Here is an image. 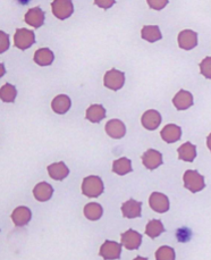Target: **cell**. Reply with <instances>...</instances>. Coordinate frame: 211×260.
<instances>
[{"instance_id":"cell-6","label":"cell","mask_w":211,"mask_h":260,"mask_svg":"<svg viewBox=\"0 0 211 260\" xmlns=\"http://www.w3.org/2000/svg\"><path fill=\"white\" fill-rule=\"evenodd\" d=\"M122 245L123 244L115 242V241H104V243L100 248V257L103 259H119L122 253Z\"/></svg>"},{"instance_id":"cell-10","label":"cell","mask_w":211,"mask_h":260,"mask_svg":"<svg viewBox=\"0 0 211 260\" xmlns=\"http://www.w3.org/2000/svg\"><path fill=\"white\" fill-rule=\"evenodd\" d=\"M178 46L181 49L192 50L198 46V33L192 30H184L178 34Z\"/></svg>"},{"instance_id":"cell-28","label":"cell","mask_w":211,"mask_h":260,"mask_svg":"<svg viewBox=\"0 0 211 260\" xmlns=\"http://www.w3.org/2000/svg\"><path fill=\"white\" fill-rule=\"evenodd\" d=\"M0 95H2L0 97H2V100L4 103H14L17 96V90L13 84L6 83V84L2 86Z\"/></svg>"},{"instance_id":"cell-25","label":"cell","mask_w":211,"mask_h":260,"mask_svg":"<svg viewBox=\"0 0 211 260\" xmlns=\"http://www.w3.org/2000/svg\"><path fill=\"white\" fill-rule=\"evenodd\" d=\"M83 212H84V216L88 218L89 221H98L102 217L103 209H102V206L99 205V203L91 202V203H86Z\"/></svg>"},{"instance_id":"cell-14","label":"cell","mask_w":211,"mask_h":260,"mask_svg":"<svg viewBox=\"0 0 211 260\" xmlns=\"http://www.w3.org/2000/svg\"><path fill=\"white\" fill-rule=\"evenodd\" d=\"M142 211V202L136 201L134 199H130L126 202H124L122 205V212L123 216L125 218H137L141 216Z\"/></svg>"},{"instance_id":"cell-17","label":"cell","mask_w":211,"mask_h":260,"mask_svg":"<svg viewBox=\"0 0 211 260\" xmlns=\"http://www.w3.org/2000/svg\"><path fill=\"white\" fill-rule=\"evenodd\" d=\"M32 211L27 207H17L12 213V221L16 226H25L30 223Z\"/></svg>"},{"instance_id":"cell-15","label":"cell","mask_w":211,"mask_h":260,"mask_svg":"<svg viewBox=\"0 0 211 260\" xmlns=\"http://www.w3.org/2000/svg\"><path fill=\"white\" fill-rule=\"evenodd\" d=\"M24 18L27 24L35 27V29H39L44 24V12L40 7L31 8L25 14Z\"/></svg>"},{"instance_id":"cell-24","label":"cell","mask_w":211,"mask_h":260,"mask_svg":"<svg viewBox=\"0 0 211 260\" xmlns=\"http://www.w3.org/2000/svg\"><path fill=\"white\" fill-rule=\"evenodd\" d=\"M85 117L92 123H99L106 117V109L102 105H92L86 109Z\"/></svg>"},{"instance_id":"cell-27","label":"cell","mask_w":211,"mask_h":260,"mask_svg":"<svg viewBox=\"0 0 211 260\" xmlns=\"http://www.w3.org/2000/svg\"><path fill=\"white\" fill-rule=\"evenodd\" d=\"M165 232V227L163 223L159 220H152L148 223V225L145 227V234L151 239L158 238L160 234H163Z\"/></svg>"},{"instance_id":"cell-12","label":"cell","mask_w":211,"mask_h":260,"mask_svg":"<svg viewBox=\"0 0 211 260\" xmlns=\"http://www.w3.org/2000/svg\"><path fill=\"white\" fill-rule=\"evenodd\" d=\"M173 105L177 110H185L193 106V95L189 91L180 90L173 98Z\"/></svg>"},{"instance_id":"cell-22","label":"cell","mask_w":211,"mask_h":260,"mask_svg":"<svg viewBox=\"0 0 211 260\" xmlns=\"http://www.w3.org/2000/svg\"><path fill=\"white\" fill-rule=\"evenodd\" d=\"M141 36L143 40H146L148 42H155V41L162 40L163 34L160 32L159 26L157 25H145L142 27Z\"/></svg>"},{"instance_id":"cell-18","label":"cell","mask_w":211,"mask_h":260,"mask_svg":"<svg viewBox=\"0 0 211 260\" xmlns=\"http://www.w3.org/2000/svg\"><path fill=\"white\" fill-rule=\"evenodd\" d=\"M48 173L52 180L63 181L67 178L68 174H70V169H68L65 162L59 161L48 166Z\"/></svg>"},{"instance_id":"cell-34","label":"cell","mask_w":211,"mask_h":260,"mask_svg":"<svg viewBox=\"0 0 211 260\" xmlns=\"http://www.w3.org/2000/svg\"><path fill=\"white\" fill-rule=\"evenodd\" d=\"M207 146L209 148V150L211 151V133L209 134L208 138H207Z\"/></svg>"},{"instance_id":"cell-11","label":"cell","mask_w":211,"mask_h":260,"mask_svg":"<svg viewBox=\"0 0 211 260\" xmlns=\"http://www.w3.org/2000/svg\"><path fill=\"white\" fill-rule=\"evenodd\" d=\"M122 244L128 250L139 249L142 243V235L134 230H128L125 233H123L122 236Z\"/></svg>"},{"instance_id":"cell-19","label":"cell","mask_w":211,"mask_h":260,"mask_svg":"<svg viewBox=\"0 0 211 260\" xmlns=\"http://www.w3.org/2000/svg\"><path fill=\"white\" fill-rule=\"evenodd\" d=\"M54 194V188L47 182H41L35 185L33 189V196L40 202H45L51 199Z\"/></svg>"},{"instance_id":"cell-33","label":"cell","mask_w":211,"mask_h":260,"mask_svg":"<svg viewBox=\"0 0 211 260\" xmlns=\"http://www.w3.org/2000/svg\"><path fill=\"white\" fill-rule=\"evenodd\" d=\"M94 4L98 5L99 7H102L104 9H107V8L113 6V5L115 4V0H107V2H101V0H95Z\"/></svg>"},{"instance_id":"cell-5","label":"cell","mask_w":211,"mask_h":260,"mask_svg":"<svg viewBox=\"0 0 211 260\" xmlns=\"http://www.w3.org/2000/svg\"><path fill=\"white\" fill-rule=\"evenodd\" d=\"M52 14L58 20H66L74 13V5L71 0H55L51 4Z\"/></svg>"},{"instance_id":"cell-32","label":"cell","mask_w":211,"mask_h":260,"mask_svg":"<svg viewBox=\"0 0 211 260\" xmlns=\"http://www.w3.org/2000/svg\"><path fill=\"white\" fill-rule=\"evenodd\" d=\"M149 4V6L153 9H157V11H160L164 7H166V5L168 4V0H148L146 2Z\"/></svg>"},{"instance_id":"cell-26","label":"cell","mask_w":211,"mask_h":260,"mask_svg":"<svg viewBox=\"0 0 211 260\" xmlns=\"http://www.w3.org/2000/svg\"><path fill=\"white\" fill-rule=\"evenodd\" d=\"M133 170L132 168V161L128 159V158H119L116 159L113 164V171L118 175H126L128 173H131Z\"/></svg>"},{"instance_id":"cell-30","label":"cell","mask_w":211,"mask_h":260,"mask_svg":"<svg viewBox=\"0 0 211 260\" xmlns=\"http://www.w3.org/2000/svg\"><path fill=\"white\" fill-rule=\"evenodd\" d=\"M200 72L205 78H211V57H205L200 63Z\"/></svg>"},{"instance_id":"cell-4","label":"cell","mask_w":211,"mask_h":260,"mask_svg":"<svg viewBox=\"0 0 211 260\" xmlns=\"http://www.w3.org/2000/svg\"><path fill=\"white\" fill-rule=\"evenodd\" d=\"M35 44V35L33 31L27 29H17L14 35V45L21 50L29 49Z\"/></svg>"},{"instance_id":"cell-7","label":"cell","mask_w":211,"mask_h":260,"mask_svg":"<svg viewBox=\"0 0 211 260\" xmlns=\"http://www.w3.org/2000/svg\"><path fill=\"white\" fill-rule=\"evenodd\" d=\"M149 206L155 212L164 213L169 210V200L166 194L153 192L149 198Z\"/></svg>"},{"instance_id":"cell-9","label":"cell","mask_w":211,"mask_h":260,"mask_svg":"<svg viewBox=\"0 0 211 260\" xmlns=\"http://www.w3.org/2000/svg\"><path fill=\"white\" fill-rule=\"evenodd\" d=\"M141 158L145 168H148L150 170L158 168V167L162 166L164 162L163 155L154 149H148L143 155H142Z\"/></svg>"},{"instance_id":"cell-29","label":"cell","mask_w":211,"mask_h":260,"mask_svg":"<svg viewBox=\"0 0 211 260\" xmlns=\"http://www.w3.org/2000/svg\"><path fill=\"white\" fill-rule=\"evenodd\" d=\"M176 254L174 249L171 247H167V245H164V247H160L157 252H155V259L157 260H175Z\"/></svg>"},{"instance_id":"cell-31","label":"cell","mask_w":211,"mask_h":260,"mask_svg":"<svg viewBox=\"0 0 211 260\" xmlns=\"http://www.w3.org/2000/svg\"><path fill=\"white\" fill-rule=\"evenodd\" d=\"M9 47V35L0 31V53H5Z\"/></svg>"},{"instance_id":"cell-1","label":"cell","mask_w":211,"mask_h":260,"mask_svg":"<svg viewBox=\"0 0 211 260\" xmlns=\"http://www.w3.org/2000/svg\"><path fill=\"white\" fill-rule=\"evenodd\" d=\"M104 190L102 180L99 176H88L82 183V193L88 198H98Z\"/></svg>"},{"instance_id":"cell-20","label":"cell","mask_w":211,"mask_h":260,"mask_svg":"<svg viewBox=\"0 0 211 260\" xmlns=\"http://www.w3.org/2000/svg\"><path fill=\"white\" fill-rule=\"evenodd\" d=\"M72 106V101L70 99V97L66 95H59L57 97H55L52 103H51V108L59 115L66 114L68 110H70Z\"/></svg>"},{"instance_id":"cell-2","label":"cell","mask_w":211,"mask_h":260,"mask_svg":"<svg viewBox=\"0 0 211 260\" xmlns=\"http://www.w3.org/2000/svg\"><path fill=\"white\" fill-rule=\"evenodd\" d=\"M183 181H184V188L190 190L192 193L200 192L205 187L204 178L198 170H186L183 176Z\"/></svg>"},{"instance_id":"cell-16","label":"cell","mask_w":211,"mask_h":260,"mask_svg":"<svg viewBox=\"0 0 211 260\" xmlns=\"http://www.w3.org/2000/svg\"><path fill=\"white\" fill-rule=\"evenodd\" d=\"M163 140L167 143H175L182 137V128L175 124H168L160 132Z\"/></svg>"},{"instance_id":"cell-23","label":"cell","mask_w":211,"mask_h":260,"mask_svg":"<svg viewBox=\"0 0 211 260\" xmlns=\"http://www.w3.org/2000/svg\"><path fill=\"white\" fill-rule=\"evenodd\" d=\"M178 151V158L181 160H184L187 162H192L196 157V146L192 145L191 142H185L177 149Z\"/></svg>"},{"instance_id":"cell-3","label":"cell","mask_w":211,"mask_h":260,"mask_svg":"<svg viewBox=\"0 0 211 260\" xmlns=\"http://www.w3.org/2000/svg\"><path fill=\"white\" fill-rule=\"evenodd\" d=\"M124 83H125V74L116 68H112L104 74L103 84L110 90L118 91L122 89Z\"/></svg>"},{"instance_id":"cell-21","label":"cell","mask_w":211,"mask_h":260,"mask_svg":"<svg viewBox=\"0 0 211 260\" xmlns=\"http://www.w3.org/2000/svg\"><path fill=\"white\" fill-rule=\"evenodd\" d=\"M33 59L35 64H38L39 66H49L54 63L55 55L48 48H41L36 50Z\"/></svg>"},{"instance_id":"cell-13","label":"cell","mask_w":211,"mask_h":260,"mask_svg":"<svg viewBox=\"0 0 211 260\" xmlns=\"http://www.w3.org/2000/svg\"><path fill=\"white\" fill-rule=\"evenodd\" d=\"M106 132L113 139H122L126 134V126L121 119H112L106 124Z\"/></svg>"},{"instance_id":"cell-8","label":"cell","mask_w":211,"mask_h":260,"mask_svg":"<svg viewBox=\"0 0 211 260\" xmlns=\"http://www.w3.org/2000/svg\"><path fill=\"white\" fill-rule=\"evenodd\" d=\"M141 123L143 125V127L148 129V131H154L159 127V125L162 124V115L159 111L154 109L146 110L145 113L142 115Z\"/></svg>"}]
</instances>
